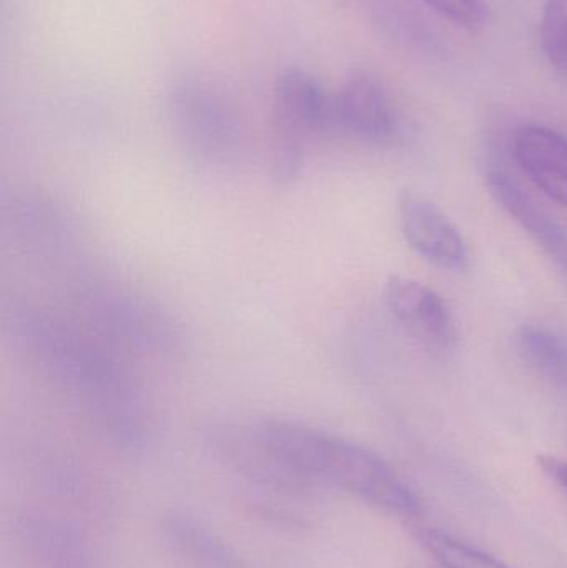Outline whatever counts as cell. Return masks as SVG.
<instances>
[{
	"label": "cell",
	"mask_w": 567,
	"mask_h": 568,
	"mask_svg": "<svg viewBox=\"0 0 567 568\" xmlns=\"http://www.w3.org/2000/svg\"><path fill=\"white\" fill-rule=\"evenodd\" d=\"M273 173L280 182H290L302 169L306 142L335 129L333 97L305 70H285L273 89Z\"/></svg>",
	"instance_id": "cell-2"
},
{
	"label": "cell",
	"mask_w": 567,
	"mask_h": 568,
	"mask_svg": "<svg viewBox=\"0 0 567 568\" xmlns=\"http://www.w3.org/2000/svg\"><path fill=\"white\" fill-rule=\"evenodd\" d=\"M335 129L368 140L386 142L396 129L395 112L383 87L365 72L353 73L333 97Z\"/></svg>",
	"instance_id": "cell-7"
},
{
	"label": "cell",
	"mask_w": 567,
	"mask_h": 568,
	"mask_svg": "<svg viewBox=\"0 0 567 568\" xmlns=\"http://www.w3.org/2000/svg\"><path fill=\"white\" fill-rule=\"evenodd\" d=\"M519 351L526 363L551 386L567 390V343L545 327H523Z\"/></svg>",
	"instance_id": "cell-12"
},
{
	"label": "cell",
	"mask_w": 567,
	"mask_h": 568,
	"mask_svg": "<svg viewBox=\"0 0 567 568\" xmlns=\"http://www.w3.org/2000/svg\"><path fill=\"white\" fill-rule=\"evenodd\" d=\"M398 210L403 235L418 255L446 270H462L466 265L465 239L438 206L405 192L399 196Z\"/></svg>",
	"instance_id": "cell-6"
},
{
	"label": "cell",
	"mask_w": 567,
	"mask_h": 568,
	"mask_svg": "<svg viewBox=\"0 0 567 568\" xmlns=\"http://www.w3.org/2000/svg\"><path fill=\"white\" fill-rule=\"evenodd\" d=\"M539 466L541 469L561 487L567 494V463L558 459V457L541 456L539 457Z\"/></svg>",
	"instance_id": "cell-16"
},
{
	"label": "cell",
	"mask_w": 567,
	"mask_h": 568,
	"mask_svg": "<svg viewBox=\"0 0 567 568\" xmlns=\"http://www.w3.org/2000/svg\"><path fill=\"white\" fill-rule=\"evenodd\" d=\"M488 183L493 195L498 203H502L503 209L567 275L566 230L545 210L539 209L535 200L505 172L489 173Z\"/></svg>",
	"instance_id": "cell-10"
},
{
	"label": "cell",
	"mask_w": 567,
	"mask_h": 568,
	"mask_svg": "<svg viewBox=\"0 0 567 568\" xmlns=\"http://www.w3.org/2000/svg\"><path fill=\"white\" fill-rule=\"evenodd\" d=\"M513 155L523 172L553 202L567 206V139L548 126L516 132Z\"/></svg>",
	"instance_id": "cell-8"
},
{
	"label": "cell",
	"mask_w": 567,
	"mask_h": 568,
	"mask_svg": "<svg viewBox=\"0 0 567 568\" xmlns=\"http://www.w3.org/2000/svg\"><path fill=\"white\" fill-rule=\"evenodd\" d=\"M256 426L286 466L312 486L336 487L396 516L419 513L418 496L373 450L295 420L263 419Z\"/></svg>",
	"instance_id": "cell-1"
},
{
	"label": "cell",
	"mask_w": 567,
	"mask_h": 568,
	"mask_svg": "<svg viewBox=\"0 0 567 568\" xmlns=\"http://www.w3.org/2000/svg\"><path fill=\"white\" fill-rule=\"evenodd\" d=\"M209 446L225 466L256 486L290 496L308 493L315 487L283 463L256 423L215 424L209 430Z\"/></svg>",
	"instance_id": "cell-3"
},
{
	"label": "cell",
	"mask_w": 567,
	"mask_h": 568,
	"mask_svg": "<svg viewBox=\"0 0 567 568\" xmlns=\"http://www.w3.org/2000/svg\"><path fill=\"white\" fill-rule=\"evenodd\" d=\"M423 2L452 22L469 29L482 26L488 16V10L483 6L482 0H423Z\"/></svg>",
	"instance_id": "cell-15"
},
{
	"label": "cell",
	"mask_w": 567,
	"mask_h": 568,
	"mask_svg": "<svg viewBox=\"0 0 567 568\" xmlns=\"http://www.w3.org/2000/svg\"><path fill=\"white\" fill-rule=\"evenodd\" d=\"M163 534L173 552L190 568H245L219 532L190 514H170L163 520Z\"/></svg>",
	"instance_id": "cell-11"
},
{
	"label": "cell",
	"mask_w": 567,
	"mask_h": 568,
	"mask_svg": "<svg viewBox=\"0 0 567 568\" xmlns=\"http://www.w3.org/2000/svg\"><path fill=\"white\" fill-rule=\"evenodd\" d=\"M541 45L549 62L567 72V0H546L541 17Z\"/></svg>",
	"instance_id": "cell-14"
},
{
	"label": "cell",
	"mask_w": 567,
	"mask_h": 568,
	"mask_svg": "<svg viewBox=\"0 0 567 568\" xmlns=\"http://www.w3.org/2000/svg\"><path fill=\"white\" fill-rule=\"evenodd\" d=\"M389 313L416 339L438 351H449L458 339L456 321L436 291L416 280L393 276L385 287Z\"/></svg>",
	"instance_id": "cell-5"
},
{
	"label": "cell",
	"mask_w": 567,
	"mask_h": 568,
	"mask_svg": "<svg viewBox=\"0 0 567 568\" xmlns=\"http://www.w3.org/2000/svg\"><path fill=\"white\" fill-rule=\"evenodd\" d=\"M422 540L442 568H509L502 560L436 530L423 532Z\"/></svg>",
	"instance_id": "cell-13"
},
{
	"label": "cell",
	"mask_w": 567,
	"mask_h": 568,
	"mask_svg": "<svg viewBox=\"0 0 567 568\" xmlns=\"http://www.w3.org/2000/svg\"><path fill=\"white\" fill-rule=\"evenodd\" d=\"M172 115L190 146L203 153H223L236 139V123L225 100L205 83L186 80L172 92Z\"/></svg>",
	"instance_id": "cell-4"
},
{
	"label": "cell",
	"mask_w": 567,
	"mask_h": 568,
	"mask_svg": "<svg viewBox=\"0 0 567 568\" xmlns=\"http://www.w3.org/2000/svg\"><path fill=\"white\" fill-rule=\"evenodd\" d=\"M17 532L42 568H92L89 544L69 520L42 513H27L17 523Z\"/></svg>",
	"instance_id": "cell-9"
}]
</instances>
